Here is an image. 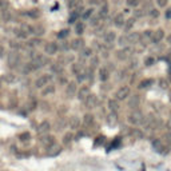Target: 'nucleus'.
<instances>
[{
    "label": "nucleus",
    "mask_w": 171,
    "mask_h": 171,
    "mask_svg": "<svg viewBox=\"0 0 171 171\" xmlns=\"http://www.w3.org/2000/svg\"><path fill=\"white\" fill-rule=\"evenodd\" d=\"M143 114L140 112L139 110L136 108V110H134L130 115H128V122L131 123V125H134V126H136V125H139V123H142V121H143Z\"/></svg>",
    "instance_id": "f257e3e1"
},
{
    "label": "nucleus",
    "mask_w": 171,
    "mask_h": 171,
    "mask_svg": "<svg viewBox=\"0 0 171 171\" xmlns=\"http://www.w3.org/2000/svg\"><path fill=\"white\" fill-rule=\"evenodd\" d=\"M48 64V60H47L46 56H43V55H38V56H35L34 58V60H32L31 66L34 70H38V68H43L44 66H47Z\"/></svg>",
    "instance_id": "f03ea898"
},
{
    "label": "nucleus",
    "mask_w": 171,
    "mask_h": 171,
    "mask_svg": "<svg viewBox=\"0 0 171 171\" xmlns=\"http://www.w3.org/2000/svg\"><path fill=\"white\" fill-rule=\"evenodd\" d=\"M20 63V54L18 51L12 50L8 54V66L9 67H16Z\"/></svg>",
    "instance_id": "7ed1b4c3"
},
{
    "label": "nucleus",
    "mask_w": 171,
    "mask_h": 171,
    "mask_svg": "<svg viewBox=\"0 0 171 171\" xmlns=\"http://www.w3.org/2000/svg\"><path fill=\"white\" fill-rule=\"evenodd\" d=\"M130 92H131L130 87L123 86V87H121V88L116 91V94H115V99H116V100H123V99H127V98L130 96Z\"/></svg>",
    "instance_id": "20e7f679"
},
{
    "label": "nucleus",
    "mask_w": 171,
    "mask_h": 171,
    "mask_svg": "<svg viewBox=\"0 0 171 171\" xmlns=\"http://www.w3.org/2000/svg\"><path fill=\"white\" fill-rule=\"evenodd\" d=\"M40 143H42L43 147L48 150V148L52 147L55 144V138L52 135H43L42 139H40Z\"/></svg>",
    "instance_id": "39448f33"
},
{
    "label": "nucleus",
    "mask_w": 171,
    "mask_h": 171,
    "mask_svg": "<svg viewBox=\"0 0 171 171\" xmlns=\"http://www.w3.org/2000/svg\"><path fill=\"white\" fill-rule=\"evenodd\" d=\"M152 147H154V150H155L156 152H159V154H166V152H167V147L164 146V143L160 139L152 140Z\"/></svg>",
    "instance_id": "423d86ee"
},
{
    "label": "nucleus",
    "mask_w": 171,
    "mask_h": 171,
    "mask_svg": "<svg viewBox=\"0 0 171 171\" xmlns=\"http://www.w3.org/2000/svg\"><path fill=\"white\" fill-rule=\"evenodd\" d=\"M50 80H51L50 75H42L40 78L36 79V82H35L36 88H44L46 86H48V82H50Z\"/></svg>",
    "instance_id": "0eeeda50"
},
{
    "label": "nucleus",
    "mask_w": 171,
    "mask_h": 171,
    "mask_svg": "<svg viewBox=\"0 0 171 171\" xmlns=\"http://www.w3.org/2000/svg\"><path fill=\"white\" fill-rule=\"evenodd\" d=\"M58 50H59V46L55 42H48L46 46H44V52H46L47 55H55L58 52Z\"/></svg>",
    "instance_id": "6e6552de"
},
{
    "label": "nucleus",
    "mask_w": 171,
    "mask_h": 171,
    "mask_svg": "<svg viewBox=\"0 0 171 171\" xmlns=\"http://www.w3.org/2000/svg\"><path fill=\"white\" fill-rule=\"evenodd\" d=\"M84 104L87 108H95L98 106V98L96 95H94V94H90L88 98L84 100Z\"/></svg>",
    "instance_id": "1a4fd4ad"
},
{
    "label": "nucleus",
    "mask_w": 171,
    "mask_h": 171,
    "mask_svg": "<svg viewBox=\"0 0 171 171\" xmlns=\"http://www.w3.org/2000/svg\"><path fill=\"white\" fill-rule=\"evenodd\" d=\"M51 128V125L48 123V122H42L39 126H38V128H36V132H38V135H46V134H48V131H50Z\"/></svg>",
    "instance_id": "9d476101"
},
{
    "label": "nucleus",
    "mask_w": 171,
    "mask_h": 171,
    "mask_svg": "<svg viewBox=\"0 0 171 171\" xmlns=\"http://www.w3.org/2000/svg\"><path fill=\"white\" fill-rule=\"evenodd\" d=\"M164 38V31L162 30V28H159V30H156V31L152 32V35H151V42L152 43H159L160 40Z\"/></svg>",
    "instance_id": "9b49d317"
},
{
    "label": "nucleus",
    "mask_w": 171,
    "mask_h": 171,
    "mask_svg": "<svg viewBox=\"0 0 171 171\" xmlns=\"http://www.w3.org/2000/svg\"><path fill=\"white\" fill-rule=\"evenodd\" d=\"M90 88L87 87V86H83V87H80L79 88V91H78V99L79 100H83L84 102L87 98H88V95H90Z\"/></svg>",
    "instance_id": "f8f14e48"
},
{
    "label": "nucleus",
    "mask_w": 171,
    "mask_h": 171,
    "mask_svg": "<svg viewBox=\"0 0 171 171\" xmlns=\"http://www.w3.org/2000/svg\"><path fill=\"white\" fill-rule=\"evenodd\" d=\"M126 38H127V43H130V44H136V43L140 42V34L139 32H130Z\"/></svg>",
    "instance_id": "ddd939ff"
},
{
    "label": "nucleus",
    "mask_w": 171,
    "mask_h": 171,
    "mask_svg": "<svg viewBox=\"0 0 171 171\" xmlns=\"http://www.w3.org/2000/svg\"><path fill=\"white\" fill-rule=\"evenodd\" d=\"M70 47L72 48V50H75V51L82 50L83 47H84V40H83L82 38H78V39L72 40V43L70 44Z\"/></svg>",
    "instance_id": "4468645a"
},
{
    "label": "nucleus",
    "mask_w": 171,
    "mask_h": 171,
    "mask_svg": "<svg viewBox=\"0 0 171 171\" xmlns=\"http://www.w3.org/2000/svg\"><path fill=\"white\" fill-rule=\"evenodd\" d=\"M110 78V71L108 68H106V67H102L99 68V79H100L102 82H106V80H108Z\"/></svg>",
    "instance_id": "2eb2a0df"
},
{
    "label": "nucleus",
    "mask_w": 171,
    "mask_h": 171,
    "mask_svg": "<svg viewBox=\"0 0 171 171\" xmlns=\"http://www.w3.org/2000/svg\"><path fill=\"white\" fill-rule=\"evenodd\" d=\"M115 40H116V34H115V32H114V31L106 32V35H104V42L107 43V44H112Z\"/></svg>",
    "instance_id": "dca6fc26"
},
{
    "label": "nucleus",
    "mask_w": 171,
    "mask_h": 171,
    "mask_svg": "<svg viewBox=\"0 0 171 171\" xmlns=\"http://www.w3.org/2000/svg\"><path fill=\"white\" fill-rule=\"evenodd\" d=\"M125 16H123V13H118V15H115V18H114V24L116 26V27H123L125 26Z\"/></svg>",
    "instance_id": "f3484780"
},
{
    "label": "nucleus",
    "mask_w": 171,
    "mask_h": 171,
    "mask_svg": "<svg viewBox=\"0 0 171 171\" xmlns=\"http://www.w3.org/2000/svg\"><path fill=\"white\" fill-rule=\"evenodd\" d=\"M139 102H140V98L138 96V95H134V96L128 100V107H130V108L136 110L138 108V106H139Z\"/></svg>",
    "instance_id": "a211bd4d"
},
{
    "label": "nucleus",
    "mask_w": 171,
    "mask_h": 171,
    "mask_svg": "<svg viewBox=\"0 0 171 171\" xmlns=\"http://www.w3.org/2000/svg\"><path fill=\"white\" fill-rule=\"evenodd\" d=\"M108 107H110V110H111L112 112H116L118 110H119V100H116V99H110L108 100Z\"/></svg>",
    "instance_id": "6ab92c4d"
},
{
    "label": "nucleus",
    "mask_w": 171,
    "mask_h": 171,
    "mask_svg": "<svg viewBox=\"0 0 171 171\" xmlns=\"http://www.w3.org/2000/svg\"><path fill=\"white\" fill-rule=\"evenodd\" d=\"M134 24H135V18H130L128 20H126V22H125V26H123L125 31H126V32L131 31V28L134 27Z\"/></svg>",
    "instance_id": "aec40b11"
},
{
    "label": "nucleus",
    "mask_w": 171,
    "mask_h": 171,
    "mask_svg": "<svg viewBox=\"0 0 171 171\" xmlns=\"http://www.w3.org/2000/svg\"><path fill=\"white\" fill-rule=\"evenodd\" d=\"M128 50H126V48H123V50H119L116 51V58L119 59V60H126V59L128 58Z\"/></svg>",
    "instance_id": "412c9836"
},
{
    "label": "nucleus",
    "mask_w": 171,
    "mask_h": 171,
    "mask_svg": "<svg viewBox=\"0 0 171 171\" xmlns=\"http://www.w3.org/2000/svg\"><path fill=\"white\" fill-rule=\"evenodd\" d=\"M75 92H76V83L75 82L68 83V86H67V95H68V96H72Z\"/></svg>",
    "instance_id": "4be33fe9"
},
{
    "label": "nucleus",
    "mask_w": 171,
    "mask_h": 171,
    "mask_svg": "<svg viewBox=\"0 0 171 171\" xmlns=\"http://www.w3.org/2000/svg\"><path fill=\"white\" fill-rule=\"evenodd\" d=\"M79 125H80V121H79L78 116H71L70 118V127L71 128L76 130V128L79 127Z\"/></svg>",
    "instance_id": "5701e85b"
},
{
    "label": "nucleus",
    "mask_w": 171,
    "mask_h": 171,
    "mask_svg": "<svg viewBox=\"0 0 171 171\" xmlns=\"http://www.w3.org/2000/svg\"><path fill=\"white\" fill-rule=\"evenodd\" d=\"M90 67H91V70H94V68H98L99 67V58L98 56H91L90 58Z\"/></svg>",
    "instance_id": "b1692460"
},
{
    "label": "nucleus",
    "mask_w": 171,
    "mask_h": 171,
    "mask_svg": "<svg viewBox=\"0 0 171 171\" xmlns=\"http://www.w3.org/2000/svg\"><path fill=\"white\" fill-rule=\"evenodd\" d=\"M94 123V115L91 114H86L84 118H83V125L84 126H91Z\"/></svg>",
    "instance_id": "393cba45"
},
{
    "label": "nucleus",
    "mask_w": 171,
    "mask_h": 171,
    "mask_svg": "<svg viewBox=\"0 0 171 171\" xmlns=\"http://www.w3.org/2000/svg\"><path fill=\"white\" fill-rule=\"evenodd\" d=\"M107 13H108V4H107V3H103V4L100 5L99 16H100V18H104V16H107Z\"/></svg>",
    "instance_id": "a878e982"
},
{
    "label": "nucleus",
    "mask_w": 171,
    "mask_h": 171,
    "mask_svg": "<svg viewBox=\"0 0 171 171\" xmlns=\"http://www.w3.org/2000/svg\"><path fill=\"white\" fill-rule=\"evenodd\" d=\"M151 84H154V79H144L139 83V88H144V87H150Z\"/></svg>",
    "instance_id": "bb28decb"
},
{
    "label": "nucleus",
    "mask_w": 171,
    "mask_h": 171,
    "mask_svg": "<svg viewBox=\"0 0 171 171\" xmlns=\"http://www.w3.org/2000/svg\"><path fill=\"white\" fill-rule=\"evenodd\" d=\"M75 31H76V34L82 35L83 31H84V23H83V22H79V23L75 26Z\"/></svg>",
    "instance_id": "cd10ccee"
},
{
    "label": "nucleus",
    "mask_w": 171,
    "mask_h": 171,
    "mask_svg": "<svg viewBox=\"0 0 171 171\" xmlns=\"http://www.w3.org/2000/svg\"><path fill=\"white\" fill-rule=\"evenodd\" d=\"M28 16H30V18H32V19H38V18L40 16L39 9L34 8V9H31V11H28Z\"/></svg>",
    "instance_id": "c85d7f7f"
},
{
    "label": "nucleus",
    "mask_w": 171,
    "mask_h": 171,
    "mask_svg": "<svg viewBox=\"0 0 171 171\" xmlns=\"http://www.w3.org/2000/svg\"><path fill=\"white\" fill-rule=\"evenodd\" d=\"M82 55L83 56H86V58H91V56H92V50H91V48H90V47H83L82 48Z\"/></svg>",
    "instance_id": "c756f323"
},
{
    "label": "nucleus",
    "mask_w": 171,
    "mask_h": 171,
    "mask_svg": "<svg viewBox=\"0 0 171 171\" xmlns=\"http://www.w3.org/2000/svg\"><path fill=\"white\" fill-rule=\"evenodd\" d=\"M55 92V87L54 86H46L44 88H43L42 94L43 95H47V94H54Z\"/></svg>",
    "instance_id": "7c9ffc66"
},
{
    "label": "nucleus",
    "mask_w": 171,
    "mask_h": 171,
    "mask_svg": "<svg viewBox=\"0 0 171 171\" xmlns=\"http://www.w3.org/2000/svg\"><path fill=\"white\" fill-rule=\"evenodd\" d=\"M92 8H87V9H84V12L82 13V18L83 19H90L91 16H92Z\"/></svg>",
    "instance_id": "2f4dec72"
},
{
    "label": "nucleus",
    "mask_w": 171,
    "mask_h": 171,
    "mask_svg": "<svg viewBox=\"0 0 171 171\" xmlns=\"http://www.w3.org/2000/svg\"><path fill=\"white\" fill-rule=\"evenodd\" d=\"M82 70H83V67L80 66V64H78V63H74V64H72V71H74L75 75L80 74V72H82Z\"/></svg>",
    "instance_id": "473e14b6"
},
{
    "label": "nucleus",
    "mask_w": 171,
    "mask_h": 171,
    "mask_svg": "<svg viewBox=\"0 0 171 171\" xmlns=\"http://www.w3.org/2000/svg\"><path fill=\"white\" fill-rule=\"evenodd\" d=\"M151 35H152V31H144V34H142L140 35V40H151Z\"/></svg>",
    "instance_id": "72a5a7b5"
},
{
    "label": "nucleus",
    "mask_w": 171,
    "mask_h": 171,
    "mask_svg": "<svg viewBox=\"0 0 171 171\" xmlns=\"http://www.w3.org/2000/svg\"><path fill=\"white\" fill-rule=\"evenodd\" d=\"M79 16H80V13H79L78 11L72 12V13H71V16H70V19H68V23H75V22H76V19H78Z\"/></svg>",
    "instance_id": "f704fd0d"
},
{
    "label": "nucleus",
    "mask_w": 171,
    "mask_h": 171,
    "mask_svg": "<svg viewBox=\"0 0 171 171\" xmlns=\"http://www.w3.org/2000/svg\"><path fill=\"white\" fill-rule=\"evenodd\" d=\"M99 19H100V16L99 15L91 16V18H90V24H91V26H98V24H99Z\"/></svg>",
    "instance_id": "c9c22d12"
},
{
    "label": "nucleus",
    "mask_w": 171,
    "mask_h": 171,
    "mask_svg": "<svg viewBox=\"0 0 171 171\" xmlns=\"http://www.w3.org/2000/svg\"><path fill=\"white\" fill-rule=\"evenodd\" d=\"M144 64H146L147 67L152 66V64H155V59L152 58V56H147V58L144 59Z\"/></svg>",
    "instance_id": "e433bc0d"
},
{
    "label": "nucleus",
    "mask_w": 171,
    "mask_h": 171,
    "mask_svg": "<svg viewBox=\"0 0 171 171\" xmlns=\"http://www.w3.org/2000/svg\"><path fill=\"white\" fill-rule=\"evenodd\" d=\"M34 34H36V35H43V34H44L43 26H36V27H34Z\"/></svg>",
    "instance_id": "4c0bfd02"
},
{
    "label": "nucleus",
    "mask_w": 171,
    "mask_h": 171,
    "mask_svg": "<svg viewBox=\"0 0 171 171\" xmlns=\"http://www.w3.org/2000/svg\"><path fill=\"white\" fill-rule=\"evenodd\" d=\"M68 34H70L68 30H63V31H60L58 34V38H59V39H66L67 36H68Z\"/></svg>",
    "instance_id": "58836bf2"
},
{
    "label": "nucleus",
    "mask_w": 171,
    "mask_h": 171,
    "mask_svg": "<svg viewBox=\"0 0 171 171\" xmlns=\"http://www.w3.org/2000/svg\"><path fill=\"white\" fill-rule=\"evenodd\" d=\"M30 138H31V135H30V132H23V134H20V136H19V139L22 140V142L30 140Z\"/></svg>",
    "instance_id": "ea45409f"
},
{
    "label": "nucleus",
    "mask_w": 171,
    "mask_h": 171,
    "mask_svg": "<svg viewBox=\"0 0 171 171\" xmlns=\"http://www.w3.org/2000/svg\"><path fill=\"white\" fill-rule=\"evenodd\" d=\"M71 140H72V134L67 132L66 135H64V139H63V142H64V144H68Z\"/></svg>",
    "instance_id": "a19ab883"
},
{
    "label": "nucleus",
    "mask_w": 171,
    "mask_h": 171,
    "mask_svg": "<svg viewBox=\"0 0 171 171\" xmlns=\"http://www.w3.org/2000/svg\"><path fill=\"white\" fill-rule=\"evenodd\" d=\"M108 118H110V119H108V123H110V125H115V123H116V115H115V112H112Z\"/></svg>",
    "instance_id": "79ce46f5"
},
{
    "label": "nucleus",
    "mask_w": 171,
    "mask_h": 171,
    "mask_svg": "<svg viewBox=\"0 0 171 171\" xmlns=\"http://www.w3.org/2000/svg\"><path fill=\"white\" fill-rule=\"evenodd\" d=\"M140 3V0H127V4L130 7H136Z\"/></svg>",
    "instance_id": "37998d69"
},
{
    "label": "nucleus",
    "mask_w": 171,
    "mask_h": 171,
    "mask_svg": "<svg viewBox=\"0 0 171 171\" xmlns=\"http://www.w3.org/2000/svg\"><path fill=\"white\" fill-rule=\"evenodd\" d=\"M90 4H92V5H102L103 0H90Z\"/></svg>",
    "instance_id": "c03bdc74"
},
{
    "label": "nucleus",
    "mask_w": 171,
    "mask_h": 171,
    "mask_svg": "<svg viewBox=\"0 0 171 171\" xmlns=\"http://www.w3.org/2000/svg\"><path fill=\"white\" fill-rule=\"evenodd\" d=\"M119 44H121V46L127 44V38H126V36H121V38H119Z\"/></svg>",
    "instance_id": "a18cd8bd"
},
{
    "label": "nucleus",
    "mask_w": 171,
    "mask_h": 171,
    "mask_svg": "<svg viewBox=\"0 0 171 171\" xmlns=\"http://www.w3.org/2000/svg\"><path fill=\"white\" fill-rule=\"evenodd\" d=\"M164 139H166V142L168 144H171V131H168L167 134H164Z\"/></svg>",
    "instance_id": "49530a36"
},
{
    "label": "nucleus",
    "mask_w": 171,
    "mask_h": 171,
    "mask_svg": "<svg viewBox=\"0 0 171 171\" xmlns=\"http://www.w3.org/2000/svg\"><path fill=\"white\" fill-rule=\"evenodd\" d=\"M167 1H168V0H156V3H158V5H159V7H166Z\"/></svg>",
    "instance_id": "de8ad7c7"
},
{
    "label": "nucleus",
    "mask_w": 171,
    "mask_h": 171,
    "mask_svg": "<svg viewBox=\"0 0 171 171\" xmlns=\"http://www.w3.org/2000/svg\"><path fill=\"white\" fill-rule=\"evenodd\" d=\"M9 46H11L12 50H15V48L19 47V44H18V42H15V40H11V42H9Z\"/></svg>",
    "instance_id": "09e8293b"
},
{
    "label": "nucleus",
    "mask_w": 171,
    "mask_h": 171,
    "mask_svg": "<svg viewBox=\"0 0 171 171\" xmlns=\"http://www.w3.org/2000/svg\"><path fill=\"white\" fill-rule=\"evenodd\" d=\"M60 48H62V50H64V51H66V50H68V48H70V43L67 44L66 42H63L62 44H60Z\"/></svg>",
    "instance_id": "8fccbe9b"
},
{
    "label": "nucleus",
    "mask_w": 171,
    "mask_h": 171,
    "mask_svg": "<svg viewBox=\"0 0 171 171\" xmlns=\"http://www.w3.org/2000/svg\"><path fill=\"white\" fill-rule=\"evenodd\" d=\"M151 16L152 18H158L159 16V11L158 9H151Z\"/></svg>",
    "instance_id": "3c124183"
},
{
    "label": "nucleus",
    "mask_w": 171,
    "mask_h": 171,
    "mask_svg": "<svg viewBox=\"0 0 171 171\" xmlns=\"http://www.w3.org/2000/svg\"><path fill=\"white\" fill-rule=\"evenodd\" d=\"M167 80H164V79H160V87H162V88H166V87H167Z\"/></svg>",
    "instance_id": "603ef678"
},
{
    "label": "nucleus",
    "mask_w": 171,
    "mask_h": 171,
    "mask_svg": "<svg viewBox=\"0 0 171 171\" xmlns=\"http://www.w3.org/2000/svg\"><path fill=\"white\" fill-rule=\"evenodd\" d=\"M4 79H5L7 82H12V80H13V76H12L11 74H7L5 76H4Z\"/></svg>",
    "instance_id": "864d4df0"
},
{
    "label": "nucleus",
    "mask_w": 171,
    "mask_h": 171,
    "mask_svg": "<svg viewBox=\"0 0 171 171\" xmlns=\"http://www.w3.org/2000/svg\"><path fill=\"white\" fill-rule=\"evenodd\" d=\"M164 18H166V19H171V8H168L167 11H166V13H164Z\"/></svg>",
    "instance_id": "5fc2aeb1"
},
{
    "label": "nucleus",
    "mask_w": 171,
    "mask_h": 171,
    "mask_svg": "<svg viewBox=\"0 0 171 171\" xmlns=\"http://www.w3.org/2000/svg\"><path fill=\"white\" fill-rule=\"evenodd\" d=\"M76 4V0H68V7H74Z\"/></svg>",
    "instance_id": "6e6d98bb"
},
{
    "label": "nucleus",
    "mask_w": 171,
    "mask_h": 171,
    "mask_svg": "<svg viewBox=\"0 0 171 171\" xmlns=\"http://www.w3.org/2000/svg\"><path fill=\"white\" fill-rule=\"evenodd\" d=\"M166 127H167L168 130H171V118H170V119H168V121H167V123H166Z\"/></svg>",
    "instance_id": "4d7b16f0"
},
{
    "label": "nucleus",
    "mask_w": 171,
    "mask_h": 171,
    "mask_svg": "<svg viewBox=\"0 0 171 171\" xmlns=\"http://www.w3.org/2000/svg\"><path fill=\"white\" fill-rule=\"evenodd\" d=\"M135 16H136V18L142 16V12H140V9H136V11H135Z\"/></svg>",
    "instance_id": "13d9d810"
},
{
    "label": "nucleus",
    "mask_w": 171,
    "mask_h": 171,
    "mask_svg": "<svg viewBox=\"0 0 171 171\" xmlns=\"http://www.w3.org/2000/svg\"><path fill=\"white\" fill-rule=\"evenodd\" d=\"M4 55V48H3V46H0V58Z\"/></svg>",
    "instance_id": "bf43d9fd"
},
{
    "label": "nucleus",
    "mask_w": 171,
    "mask_h": 171,
    "mask_svg": "<svg viewBox=\"0 0 171 171\" xmlns=\"http://www.w3.org/2000/svg\"><path fill=\"white\" fill-rule=\"evenodd\" d=\"M167 42H168V44H171V34L167 36Z\"/></svg>",
    "instance_id": "052dcab7"
},
{
    "label": "nucleus",
    "mask_w": 171,
    "mask_h": 171,
    "mask_svg": "<svg viewBox=\"0 0 171 171\" xmlns=\"http://www.w3.org/2000/svg\"><path fill=\"white\" fill-rule=\"evenodd\" d=\"M3 4H4V0H0V7H1Z\"/></svg>",
    "instance_id": "680f3d73"
},
{
    "label": "nucleus",
    "mask_w": 171,
    "mask_h": 171,
    "mask_svg": "<svg viewBox=\"0 0 171 171\" xmlns=\"http://www.w3.org/2000/svg\"><path fill=\"white\" fill-rule=\"evenodd\" d=\"M168 96H170V100H171V88H170V91H168Z\"/></svg>",
    "instance_id": "e2e57ef3"
},
{
    "label": "nucleus",
    "mask_w": 171,
    "mask_h": 171,
    "mask_svg": "<svg viewBox=\"0 0 171 171\" xmlns=\"http://www.w3.org/2000/svg\"><path fill=\"white\" fill-rule=\"evenodd\" d=\"M170 56H171V50H170Z\"/></svg>",
    "instance_id": "0e129e2a"
},
{
    "label": "nucleus",
    "mask_w": 171,
    "mask_h": 171,
    "mask_svg": "<svg viewBox=\"0 0 171 171\" xmlns=\"http://www.w3.org/2000/svg\"><path fill=\"white\" fill-rule=\"evenodd\" d=\"M170 118H171V111H170Z\"/></svg>",
    "instance_id": "69168bd1"
},
{
    "label": "nucleus",
    "mask_w": 171,
    "mask_h": 171,
    "mask_svg": "<svg viewBox=\"0 0 171 171\" xmlns=\"http://www.w3.org/2000/svg\"><path fill=\"white\" fill-rule=\"evenodd\" d=\"M0 86H1V80H0Z\"/></svg>",
    "instance_id": "338daca9"
}]
</instances>
